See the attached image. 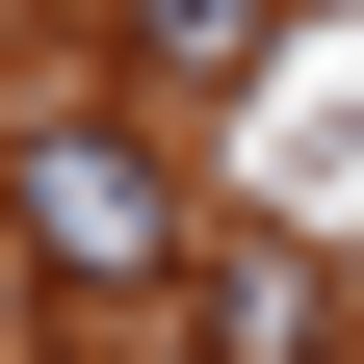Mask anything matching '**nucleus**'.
<instances>
[{"mask_svg": "<svg viewBox=\"0 0 364 364\" xmlns=\"http://www.w3.org/2000/svg\"><path fill=\"white\" fill-rule=\"evenodd\" d=\"M26 235H53V287H182V208H156V156H130L105 105L26 130Z\"/></svg>", "mask_w": 364, "mask_h": 364, "instance_id": "f257e3e1", "label": "nucleus"}, {"mask_svg": "<svg viewBox=\"0 0 364 364\" xmlns=\"http://www.w3.org/2000/svg\"><path fill=\"white\" fill-rule=\"evenodd\" d=\"M105 53L156 78V105H208V78H260V53H287V0H105Z\"/></svg>", "mask_w": 364, "mask_h": 364, "instance_id": "7ed1b4c3", "label": "nucleus"}, {"mask_svg": "<svg viewBox=\"0 0 364 364\" xmlns=\"http://www.w3.org/2000/svg\"><path fill=\"white\" fill-rule=\"evenodd\" d=\"M182 338H208V364H364V312H338V260H208Z\"/></svg>", "mask_w": 364, "mask_h": 364, "instance_id": "f03ea898", "label": "nucleus"}]
</instances>
